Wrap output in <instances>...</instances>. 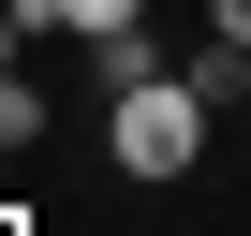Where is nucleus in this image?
<instances>
[{
  "mask_svg": "<svg viewBox=\"0 0 251 236\" xmlns=\"http://www.w3.org/2000/svg\"><path fill=\"white\" fill-rule=\"evenodd\" d=\"M0 163H15V133H0Z\"/></svg>",
  "mask_w": 251,
  "mask_h": 236,
  "instance_id": "9d476101",
  "label": "nucleus"
},
{
  "mask_svg": "<svg viewBox=\"0 0 251 236\" xmlns=\"http://www.w3.org/2000/svg\"><path fill=\"white\" fill-rule=\"evenodd\" d=\"M192 103H207V118H236V103H251V45H222V30H207V45H192Z\"/></svg>",
  "mask_w": 251,
  "mask_h": 236,
  "instance_id": "f03ea898",
  "label": "nucleus"
},
{
  "mask_svg": "<svg viewBox=\"0 0 251 236\" xmlns=\"http://www.w3.org/2000/svg\"><path fill=\"white\" fill-rule=\"evenodd\" d=\"M0 74H30V15H15V0H0Z\"/></svg>",
  "mask_w": 251,
  "mask_h": 236,
  "instance_id": "423d86ee",
  "label": "nucleus"
},
{
  "mask_svg": "<svg viewBox=\"0 0 251 236\" xmlns=\"http://www.w3.org/2000/svg\"><path fill=\"white\" fill-rule=\"evenodd\" d=\"M0 133H15V148L45 133V89H30V74H0Z\"/></svg>",
  "mask_w": 251,
  "mask_h": 236,
  "instance_id": "39448f33",
  "label": "nucleus"
},
{
  "mask_svg": "<svg viewBox=\"0 0 251 236\" xmlns=\"http://www.w3.org/2000/svg\"><path fill=\"white\" fill-rule=\"evenodd\" d=\"M59 30H74V45H103V30H148V0H59Z\"/></svg>",
  "mask_w": 251,
  "mask_h": 236,
  "instance_id": "20e7f679",
  "label": "nucleus"
},
{
  "mask_svg": "<svg viewBox=\"0 0 251 236\" xmlns=\"http://www.w3.org/2000/svg\"><path fill=\"white\" fill-rule=\"evenodd\" d=\"M0 236H30V207H15V192H0Z\"/></svg>",
  "mask_w": 251,
  "mask_h": 236,
  "instance_id": "1a4fd4ad",
  "label": "nucleus"
},
{
  "mask_svg": "<svg viewBox=\"0 0 251 236\" xmlns=\"http://www.w3.org/2000/svg\"><path fill=\"white\" fill-rule=\"evenodd\" d=\"M15 15H30V30H59V0H15Z\"/></svg>",
  "mask_w": 251,
  "mask_h": 236,
  "instance_id": "6e6552de",
  "label": "nucleus"
},
{
  "mask_svg": "<svg viewBox=\"0 0 251 236\" xmlns=\"http://www.w3.org/2000/svg\"><path fill=\"white\" fill-rule=\"evenodd\" d=\"M103 148H118V177H192V163H207V103H192V74H148V89H118Z\"/></svg>",
  "mask_w": 251,
  "mask_h": 236,
  "instance_id": "f257e3e1",
  "label": "nucleus"
},
{
  "mask_svg": "<svg viewBox=\"0 0 251 236\" xmlns=\"http://www.w3.org/2000/svg\"><path fill=\"white\" fill-rule=\"evenodd\" d=\"M207 30H222V45H251V0H207Z\"/></svg>",
  "mask_w": 251,
  "mask_h": 236,
  "instance_id": "0eeeda50",
  "label": "nucleus"
},
{
  "mask_svg": "<svg viewBox=\"0 0 251 236\" xmlns=\"http://www.w3.org/2000/svg\"><path fill=\"white\" fill-rule=\"evenodd\" d=\"M89 74H103V103H118V89H148V74H163V45H148V30H103Z\"/></svg>",
  "mask_w": 251,
  "mask_h": 236,
  "instance_id": "7ed1b4c3",
  "label": "nucleus"
}]
</instances>
